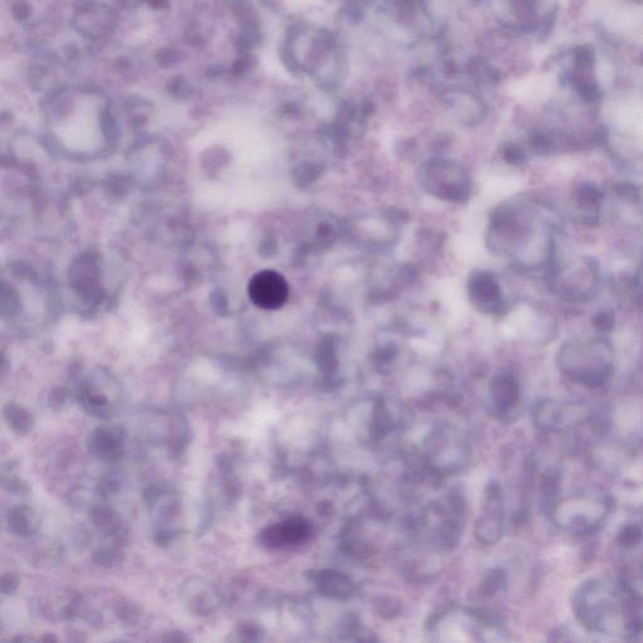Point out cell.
I'll use <instances>...</instances> for the list:
<instances>
[{"instance_id": "6da1fadb", "label": "cell", "mask_w": 643, "mask_h": 643, "mask_svg": "<svg viewBox=\"0 0 643 643\" xmlns=\"http://www.w3.org/2000/svg\"><path fill=\"white\" fill-rule=\"evenodd\" d=\"M612 502L603 494L582 491L556 502L550 511L561 529L573 534H588L601 528L610 516Z\"/></svg>"}, {"instance_id": "7a4b0ae2", "label": "cell", "mask_w": 643, "mask_h": 643, "mask_svg": "<svg viewBox=\"0 0 643 643\" xmlns=\"http://www.w3.org/2000/svg\"><path fill=\"white\" fill-rule=\"evenodd\" d=\"M618 593L607 583L590 579L581 584L573 597L576 619L590 632H610L616 622Z\"/></svg>"}, {"instance_id": "3957f363", "label": "cell", "mask_w": 643, "mask_h": 643, "mask_svg": "<svg viewBox=\"0 0 643 643\" xmlns=\"http://www.w3.org/2000/svg\"><path fill=\"white\" fill-rule=\"evenodd\" d=\"M561 366L563 372L572 380L590 387L602 386L612 371L610 361L602 347L593 351V347L588 349L576 344L562 349Z\"/></svg>"}, {"instance_id": "277c9868", "label": "cell", "mask_w": 643, "mask_h": 643, "mask_svg": "<svg viewBox=\"0 0 643 643\" xmlns=\"http://www.w3.org/2000/svg\"><path fill=\"white\" fill-rule=\"evenodd\" d=\"M592 417L588 407L581 403L545 400L536 403L533 409V421L543 432H559L576 428Z\"/></svg>"}, {"instance_id": "5b68a950", "label": "cell", "mask_w": 643, "mask_h": 643, "mask_svg": "<svg viewBox=\"0 0 643 643\" xmlns=\"http://www.w3.org/2000/svg\"><path fill=\"white\" fill-rule=\"evenodd\" d=\"M504 528V509H502V493L500 485L496 482H490L486 485L482 514L475 524L476 540L493 545L500 540Z\"/></svg>"}, {"instance_id": "8992f818", "label": "cell", "mask_w": 643, "mask_h": 643, "mask_svg": "<svg viewBox=\"0 0 643 643\" xmlns=\"http://www.w3.org/2000/svg\"><path fill=\"white\" fill-rule=\"evenodd\" d=\"M248 293L258 308L274 310L288 299V283L278 272L261 270L249 281Z\"/></svg>"}, {"instance_id": "52a82bcc", "label": "cell", "mask_w": 643, "mask_h": 643, "mask_svg": "<svg viewBox=\"0 0 643 643\" xmlns=\"http://www.w3.org/2000/svg\"><path fill=\"white\" fill-rule=\"evenodd\" d=\"M313 536L312 524L301 516L290 518L285 522L270 525L261 531V542L267 548H283L299 545Z\"/></svg>"}, {"instance_id": "ba28073f", "label": "cell", "mask_w": 643, "mask_h": 643, "mask_svg": "<svg viewBox=\"0 0 643 643\" xmlns=\"http://www.w3.org/2000/svg\"><path fill=\"white\" fill-rule=\"evenodd\" d=\"M315 588L322 596L335 598V599H347L355 593V582L351 576L343 572L335 570H315L309 574Z\"/></svg>"}, {"instance_id": "9c48e42d", "label": "cell", "mask_w": 643, "mask_h": 643, "mask_svg": "<svg viewBox=\"0 0 643 643\" xmlns=\"http://www.w3.org/2000/svg\"><path fill=\"white\" fill-rule=\"evenodd\" d=\"M88 449L100 460L114 461L122 455L123 434L118 428H100L89 436Z\"/></svg>"}, {"instance_id": "30bf717a", "label": "cell", "mask_w": 643, "mask_h": 643, "mask_svg": "<svg viewBox=\"0 0 643 643\" xmlns=\"http://www.w3.org/2000/svg\"><path fill=\"white\" fill-rule=\"evenodd\" d=\"M490 394L496 409L502 414L513 409L519 400V387L516 382L508 376L495 377L491 382Z\"/></svg>"}, {"instance_id": "8fae6325", "label": "cell", "mask_w": 643, "mask_h": 643, "mask_svg": "<svg viewBox=\"0 0 643 643\" xmlns=\"http://www.w3.org/2000/svg\"><path fill=\"white\" fill-rule=\"evenodd\" d=\"M9 530L20 536H32L38 528V518L29 507H17L9 513Z\"/></svg>"}, {"instance_id": "7c38bea8", "label": "cell", "mask_w": 643, "mask_h": 643, "mask_svg": "<svg viewBox=\"0 0 643 643\" xmlns=\"http://www.w3.org/2000/svg\"><path fill=\"white\" fill-rule=\"evenodd\" d=\"M4 416L17 434H27L33 426V419L28 411L15 405H8L4 409Z\"/></svg>"}, {"instance_id": "4fadbf2b", "label": "cell", "mask_w": 643, "mask_h": 643, "mask_svg": "<svg viewBox=\"0 0 643 643\" xmlns=\"http://www.w3.org/2000/svg\"><path fill=\"white\" fill-rule=\"evenodd\" d=\"M505 583H507L505 570H502V568L490 570L489 572H486V574L484 576L482 584H480V588H479L480 596L485 598V599H489L491 597L495 596L499 590H502V587L505 585Z\"/></svg>"}, {"instance_id": "5bb4252c", "label": "cell", "mask_w": 643, "mask_h": 643, "mask_svg": "<svg viewBox=\"0 0 643 643\" xmlns=\"http://www.w3.org/2000/svg\"><path fill=\"white\" fill-rule=\"evenodd\" d=\"M392 426V420L389 411L383 406V403H378L373 411V416L371 420V436L375 440H381L389 434Z\"/></svg>"}, {"instance_id": "9a60e30c", "label": "cell", "mask_w": 643, "mask_h": 643, "mask_svg": "<svg viewBox=\"0 0 643 643\" xmlns=\"http://www.w3.org/2000/svg\"><path fill=\"white\" fill-rule=\"evenodd\" d=\"M576 199L579 205L585 210H597L602 201L603 194L599 191V188L593 185H583L578 190Z\"/></svg>"}, {"instance_id": "2e32d148", "label": "cell", "mask_w": 643, "mask_h": 643, "mask_svg": "<svg viewBox=\"0 0 643 643\" xmlns=\"http://www.w3.org/2000/svg\"><path fill=\"white\" fill-rule=\"evenodd\" d=\"M643 539V531L640 525L637 524H628L623 527L619 536H618V542L622 545L623 548H632L638 545Z\"/></svg>"}, {"instance_id": "e0dca14e", "label": "cell", "mask_w": 643, "mask_h": 643, "mask_svg": "<svg viewBox=\"0 0 643 643\" xmlns=\"http://www.w3.org/2000/svg\"><path fill=\"white\" fill-rule=\"evenodd\" d=\"M400 610H401V604L394 598L383 597L381 599H378V602H377V612L383 618L396 617L400 613Z\"/></svg>"}, {"instance_id": "ac0fdd59", "label": "cell", "mask_w": 643, "mask_h": 643, "mask_svg": "<svg viewBox=\"0 0 643 643\" xmlns=\"http://www.w3.org/2000/svg\"><path fill=\"white\" fill-rule=\"evenodd\" d=\"M617 194L619 195L624 200L635 201L638 199V190L633 185L630 184H622L617 186Z\"/></svg>"}, {"instance_id": "d6986e66", "label": "cell", "mask_w": 643, "mask_h": 643, "mask_svg": "<svg viewBox=\"0 0 643 643\" xmlns=\"http://www.w3.org/2000/svg\"><path fill=\"white\" fill-rule=\"evenodd\" d=\"M613 323H615L613 317L608 315V313H601V315H597L596 319H594L597 328L601 329V331H610L613 327Z\"/></svg>"}, {"instance_id": "ffe728a7", "label": "cell", "mask_w": 643, "mask_h": 643, "mask_svg": "<svg viewBox=\"0 0 643 643\" xmlns=\"http://www.w3.org/2000/svg\"><path fill=\"white\" fill-rule=\"evenodd\" d=\"M17 585H18V581L13 574H6V576H3L1 590L4 592V594L13 593L15 588H17Z\"/></svg>"}, {"instance_id": "44dd1931", "label": "cell", "mask_w": 643, "mask_h": 643, "mask_svg": "<svg viewBox=\"0 0 643 643\" xmlns=\"http://www.w3.org/2000/svg\"><path fill=\"white\" fill-rule=\"evenodd\" d=\"M241 633H243V636H248L247 640H249V641H255V640H258V637L261 635V631L255 626H244L243 630H241Z\"/></svg>"}, {"instance_id": "7402d4cb", "label": "cell", "mask_w": 643, "mask_h": 643, "mask_svg": "<svg viewBox=\"0 0 643 643\" xmlns=\"http://www.w3.org/2000/svg\"><path fill=\"white\" fill-rule=\"evenodd\" d=\"M638 301V306H640V307L643 309V293L640 294V297H638V301Z\"/></svg>"}]
</instances>
